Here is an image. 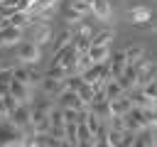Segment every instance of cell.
<instances>
[{
	"label": "cell",
	"mask_w": 157,
	"mask_h": 147,
	"mask_svg": "<svg viewBox=\"0 0 157 147\" xmlns=\"http://www.w3.org/2000/svg\"><path fill=\"white\" fill-rule=\"evenodd\" d=\"M15 47H17V61H20V64L32 66V64H37V61L42 59V49H39L32 39H27V42H22V39H20Z\"/></svg>",
	"instance_id": "obj_1"
},
{
	"label": "cell",
	"mask_w": 157,
	"mask_h": 147,
	"mask_svg": "<svg viewBox=\"0 0 157 147\" xmlns=\"http://www.w3.org/2000/svg\"><path fill=\"white\" fill-rule=\"evenodd\" d=\"M22 137H25V130H20L17 125H12L7 118L0 120V147H7V145H22Z\"/></svg>",
	"instance_id": "obj_2"
},
{
	"label": "cell",
	"mask_w": 157,
	"mask_h": 147,
	"mask_svg": "<svg viewBox=\"0 0 157 147\" xmlns=\"http://www.w3.org/2000/svg\"><path fill=\"white\" fill-rule=\"evenodd\" d=\"M7 120L12 123V125H17L20 130H29L32 127V108L29 105H25V103H17V108H12L10 110V115H7Z\"/></svg>",
	"instance_id": "obj_3"
},
{
	"label": "cell",
	"mask_w": 157,
	"mask_h": 147,
	"mask_svg": "<svg viewBox=\"0 0 157 147\" xmlns=\"http://www.w3.org/2000/svg\"><path fill=\"white\" fill-rule=\"evenodd\" d=\"M25 29H32V42L37 47H44V44L52 42V24L49 22H34V20H29V24Z\"/></svg>",
	"instance_id": "obj_4"
},
{
	"label": "cell",
	"mask_w": 157,
	"mask_h": 147,
	"mask_svg": "<svg viewBox=\"0 0 157 147\" xmlns=\"http://www.w3.org/2000/svg\"><path fill=\"white\" fill-rule=\"evenodd\" d=\"M7 91H10V96H12L17 103L32 105V91H29V86H27V83H22V81H17L15 76L7 81Z\"/></svg>",
	"instance_id": "obj_5"
},
{
	"label": "cell",
	"mask_w": 157,
	"mask_h": 147,
	"mask_svg": "<svg viewBox=\"0 0 157 147\" xmlns=\"http://www.w3.org/2000/svg\"><path fill=\"white\" fill-rule=\"evenodd\" d=\"M39 86V91H42V96H47V98H59V93L64 91V81H59V78H52V76H42V81L37 83Z\"/></svg>",
	"instance_id": "obj_6"
},
{
	"label": "cell",
	"mask_w": 157,
	"mask_h": 147,
	"mask_svg": "<svg viewBox=\"0 0 157 147\" xmlns=\"http://www.w3.org/2000/svg\"><path fill=\"white\" fill-rule=\"evenodd\" d=\"M56 105H59V108H76V110L86 108V105H83V100L78 98V93H76V91H66V88L59 93V98H56Z\"/></svg>",
	"instance_id": "obj_7"
},
{
	"label": "cell",
	"mask_w": 157,
	"mask_h": 147,
	"mask_svg": "<svg viewBox=\"0 0 157 147\" xmlns=\"http://www.w3.org/2000/svg\"><path fill=\"white\" fill-rule=\"evenodd\" d=\"M123 54H125V61H128L130 66H135L147 51H145V44H140V42H130V44L123 49Z\"/></svg>",
	"instance_id": "obj_8"
},
{
	"label": "cell",
	"mask_w": 157,
	"mask_h": 147,
	"mask_svg": "<svg viewBox=\"0 0 157 147\" xmlns=\"http://www.w3.org/2000/svg\"><path fill=\"white\" fill-rule=\"evenodd\" d=\"M125 96L130 98L132 108H155V98L145 96L140 88H132V91H125Z\"/></svg>",
	"instance_id": "obj_9"
},
{
	"label": "cell",
	"mask_w": 157,
	"mask_h": 147,
	"mask_svg": "<svg viewBox=\"0 0 157 147\" xmlns=\"http://www.w3.org/2000/svg\"><path fill=\"white\" fill-rule=\"evenodd\" d=\"M91 15L101 22L110 20V0H91Z\"/></svg>",
	"instance_id": "obj_10"
},
{
	"label": "cell",
	"mask_w": 157,
	"mask_h": 147,
	"mask_svg": "<svg viewBox=\"0 0 157 147\" xmlns=\"http://www.w3.org/2000/svg\"><path fill=\"white\" fill-rule=\"evenodd\" d=\"M150 17H152V10L147 5H135L128 12V20L135 22V24H145V22H150Z\"/></svg>",
	"instance_id": "obj_11"
},
{
	"label": "cell",
	"mask_w": 157,
	"mask_h": 147,
	"mask_svg": "<svg viewBox=\"0 0 157 147\" xmlns=\"http://www.w3.org/2000/svg\"><path fill=\"white\" fill-rule=\"evenodd\" d=\"M71 39H74V29L71 27H66V29H61L56 37H52V51L56 54V51H61V49H66L69 44H71Z\"/></svg>",
	"instance_id": "obj_12"
},
{
	"label": "cell",
	"mask_w": 157,
	"mask_h": 147,
	"mask_svg": "<svg viewBox=\"0 0 157 147\" xmlns=\"http://www.w3.org/2000/svg\"><path fill=\"white\" fill-rule=\"evenodd\" d=\"M118 83L125 88V91H132V88H137V71H135V66H125L123 69V74L118 76Z\"/></svg>",
	"instance_id": "obj_13"
},
{
	"label": "cell",
	"mask_w": 157,
	"mask_h": 147,
	"mask_svg": "<svg viewBox=\"0 0 157 147\" xmlns=\"http://www.w3.org/2000/svg\"><path fill=\"white\" fill-rule=\"evenodd\" d=\"M130 108H132V103H130V98H128L125 93H123V96H118V98H113V100L108 103L110 115H125Z\"/></svg>",
	"instance_id": "obj_14"
},
{
	"label": "cell",
	"mask_w": 157,
	"mask_h": 147,
	"mask_svg": "<svg viewBox=\"0 0 157 147\" xmlns=\"http://www.w3.org/2000/svg\"><path fill=\"white\" fill-rule=\"evenodd\" d=\"M20 39H22V29H17V27L0 29V47H15Z\"/></svg>",
	"instance_id": "obj_15"
},
{
	"label": "cell",
	"mask_w": 157,
	"mask_h": 147,
	"mask_svg": "<svg viewBox=\"0 0 157 147\" xmlns=\"http://www.w3.org/2000/svg\"><path fill=\"white\" fill-rule=\"evenodd\" d=\"M113 39H115V34L110 29H96L91 34V44H96V47H110Z\"/></svg>",
	"instance_id": "obj_16"
},
{
	"label": "cell",
	"mask_w": 157,
	"mask_h": 147,
	"mask_svg": "<svg viewBox=\"0 0 157 147\" xmlns=\"http://www.w3.org/2000/svg\"><path fill=\"white\" fill-rule=\"evenodd\" d=\"M86 54H88V59H91L93 64H103V61L110 59V49H108V47H96V44H91Z\"/></svg>",
	"instance_id": "obj_17"
},
{
	"label": "cell",
	"mask_w": 157,
	"mask_h": 147,
	"mask_svg": "<svg viewBox=\"0 0 157 147\" xmlns=\"http://www.w3.org/2000/svg\"><path fill=\"white\" fill-rule=\"evenodd\" d=\"M47 76H52V78H59V81H64L66 78V71H64V66L56 61V59H52V64H49V69H47Z\"/></svg>",
	"instance_id": "obj_18"
},
{
	"label": "cell",
	"mask_w": 157,
	"mask_h": 147,
	"mask_svg": "<svg viewBox=\"0 0 157 147\" xmlns=\"http://www.w3.org/2000/svg\"><path fill=\"white\" fill-rule=\"evenodd\" d=\"M64 20H66V24H69V27H74V24H78V22L83 20V15H81V12H76V10L71 7V10H66V12H64Z\"/></svg>",
	"instance_id": "obj_19"
},
{
	"label": "cell",
	"mask_w": 157,
	"mask_h": 147,
	"mask_svg": "<svg viewBox=\"0 0 157 147\" xmlns=\"http://www.w3.org/2000/svg\"><path fill=\"white\" fill-rule=\"evenodd\" d=\"M76 12H81L83 17L86 15H91V0H74V5H71Z\"/></svg>",
	"instance_id": "obj_20"
},
{
	"label": "cell",
	"mask_w": 157,
	"mask_h": 147,
	"mask_svg": "<svg viewBox=\"0 0 157 147\" xmlns=\"http://www.w3.org/2000/svg\"><path fill=\"white\" fill-rule=\"evenodd\" d=\"M49 2H52V5H54V7H56V5H61V2H64V0H49Z\"/></svg>",
	"instance_id": "obj_21"
},
{
	"label": "cell",
	"mask_w": 157,
	"mask_h": 147,
	"mask_svg": "<svg viewBox=\"0 0 157 147\" xmlns=\"http://www.w3.org/2000/svg\"><path fill=\"white\" fill-rule=\"evenodd\" d=\"M0 2H2V0H0Z\"/></svg>",
	"instance_id": "obj_22"
}]
</instances>
